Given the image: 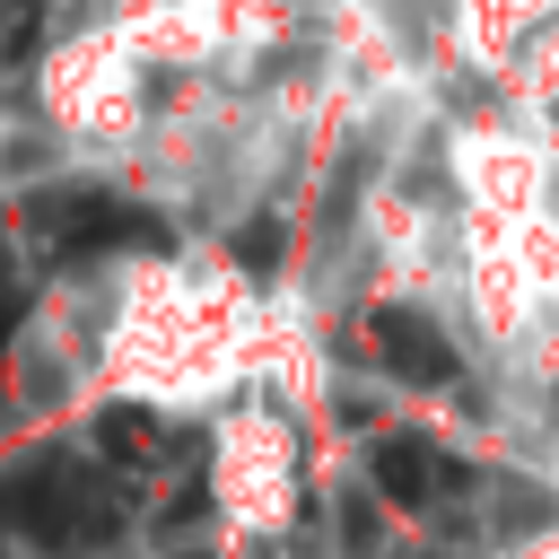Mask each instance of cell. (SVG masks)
I'll list each match as a JSON object with an SVG mask.
<instances>
[{
  "mask_svg": "<svg viewBox=\"0 0 559 559\" xmlns=\"http://www.w3.org/2000/svg\"><path fill=\"white\" fill-rule=\"evenodd\" d=\"M367 341H376V358H384L402 384H454V341H445L428 314L376 306V314H367Z\"/></svg>",
  "mask_w": 559,
  "mask_h": 559,
  "instance_id": "3",
  "label": "cell"
},
{
  "mask_svg": "<svg viewBox=\"0 0 559 559\" xmlns=\"http://www.w3.org/2000/svg\"><path fill=\"white\" fill-rule=\"evenodd\" d=\"M96 445H105L114 463H148V454H157L166 437H157V428H148L140 411H105V428H96Z\"/></svg>",
  "mask_w": 559,
  "mask_h": 559,
  "instance_id": "5",
  "label": "cell"
},
{
  "mask_svg": "<svg viewBox=\"0 0 559 559\" xmlns=\"http://www.w3.org/2000/svg\"><path fill=\"white\" fill-rule=\"evenodd\" d=\"M35 227L52 236V253H105V245H157V218H140L114 192H52L35 210Z\"/></svg>",
  "mask_w": 559,
  "mask_h": 559,
  "instance_id": "2",
  "label": "cell"
},
{
  "mask_svg": "<svg viewBox=\"0 0 559 559\" xmlns=\"http://www.w3.org/2000/svg\"><path fill=\"white\" fill-rule=\"evenodd\" d=\"M367 472H376V489H384L393 507H428V498H445V489L463 480V472H454V463H445L428 437H384Z\"/></svg>",
  "mask_w": 559,
  "mask_h": 559,
  "instance_id": "4",
  "label": "cell"
},
{
  "mask_svg": "<svg viewBox=\"0 0 559 559\" xmlns=\"http://www.w3.org/2000/svg\"><path fill=\"white\" fill-rule=\"evenodd\" d=\"M0 524L44 542V550H70V542H114V507L61 463V454H35L17 472H0Z\"/></svg>",
  "mask_w": 559,
  "mask_h": 559,
  "instance_id": "1",
  "label": "cell"
}]
</instances>
